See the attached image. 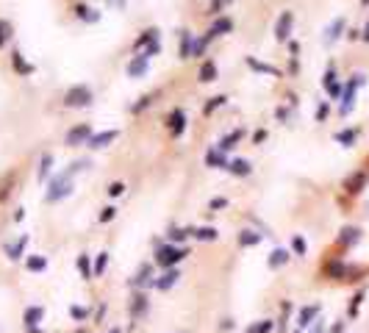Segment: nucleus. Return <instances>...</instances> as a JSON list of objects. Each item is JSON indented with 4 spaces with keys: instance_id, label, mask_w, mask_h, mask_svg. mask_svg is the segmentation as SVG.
Returning <instances> with one entry per match:
<instances>
[{
    "instance_id": "obj_4",
    "label": "nucleus",
    "mask_w": 369,
    "mask_h": 333,
    "mask_svg": "<svg viewBox=\"0 0 369 333\" xmlns=\"http://www.w3.org/2000/svg\"><path fill=\"white\" fill-rule=\"evenodd\" d=\"M363 3H369V0H363Z\"/></svg>"
},
{
    "instance_id": "obj_1",
    "label": "nucleus",
    "mask_w": 369,
    "mask_h": 333,
    "mask_svg": "<svg viewBox=\"0 0 369 333\" xmlns=\"http://www.w3.org/2000/svg\"><path fill=\"white\" fill-rule=\"evenodd\" d=\"M319 314V305H311V308H303L300 311V327H308L314 325V316Z\"/></svg>"
},
{
    "instance_id": "obj_3",
    "label": "nucleus",
    "mask_w": 369,
    "mask_h": 333,
    "mask_svg": "<svg viewBox=\"0 0 369 333\" xmlns=\"http://www.w3.org/2000/svg\"><path fill=\"white\" fill-rule=\"evenodd\" d=\"M330 333H344V322H336V325L330 327Z\"/></svg>"
},
{
    "instance_id": "obj_2",
    "label": "nucleus",
    "mask_w": 369,
    "mask_h": 333,
    "mask_svg": "<svg viewBox=\"0 0 369 333\" xmlns=\"http://www.w3.org/2000/svg\"><path fill=\"white\" fill-rule=\"evenodd\" d=\"M25 319H28V325H36V319H42V308H31L25 314Z\"/></svg>"
}]
</instances>
